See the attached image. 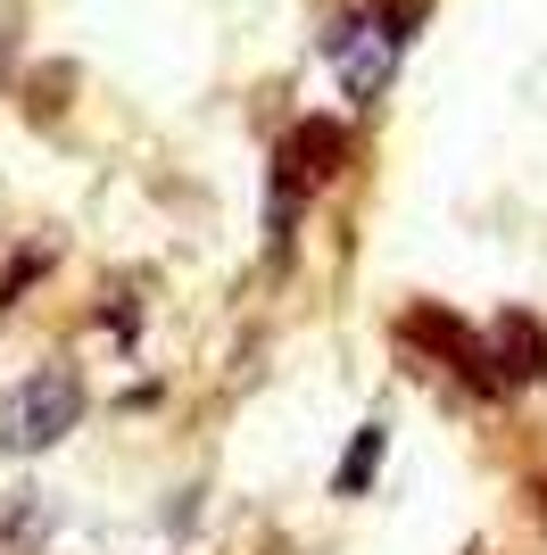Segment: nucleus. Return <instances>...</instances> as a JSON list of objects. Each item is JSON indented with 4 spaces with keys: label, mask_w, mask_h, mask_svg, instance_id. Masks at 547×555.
Listing matches in <instances>:
<instances>
[{
    "label": "nucleus",
    "mask_w": 547,
    "mask_h": 555,
    "mask_svg": "<svg viewBox=\"0 0 547 555\" xmlns=\"http://www.w3.org/2000/svg\"><path fill=\"white\" fill-rule=\"evenodd\" d=\"M398 67V17H348L332 25V75L348 100H373Z\"/></svg>",
    "instance_id": "nucleus-2"
},
{
    "label": "nucleus",
    "mask_w": 547,
    "mask_h": 555,
    "mask_svg": "<svg viewBox=\"0 0 547 555\" xmlns=\"http://www.w3.org/2000/svg\"><path fill=\"white\" fill-rule=\"evenodd\" d=\"M75 406H84V398H75L67 373H34V382L0 406V448H9V456H42L50 440H67Z\"/></svg>",
    "instance_id": "nucleus-1"
}]
</instances>
